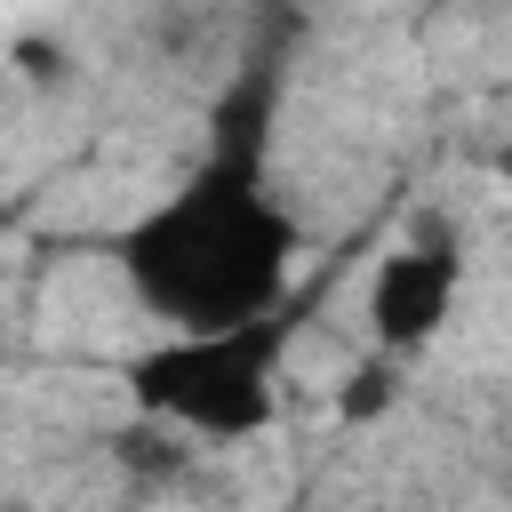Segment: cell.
<instances>
[{
	"label": "cell",
	"instance_id": "1",
	"mask_svg": "<svg viewBox=\"0 0 512 512\" xmlns=\"http://www.w3.org/2000/svg\"><path fill=\"white\" fill-rule=\"evenodd\" d=\"M264 112H272V64L240 72V88L224 96L216 152L136 224L112 232V264L128 272L144 312L176 328H224L288 296L304 232L264 192Z\"/></svg>",
	"mask_w": 512,
	"mask_h": 512
},
{
	"label": "cell",
	"instance_id": "2",
	"mask_svg": "<svg viewBox=\"0 0 512 512\" xmlns=\"http://www.w3.org/2000/svg\"><path fill=\"white\" fill-rule=\"evenodd\" d=\"M296 320L248 312L224 328H176L168 344H144L120 384L144 416H160L184 440H256L280 424V352H288Z\"/></svg>",
	"mask_w": 512,
	"mask_h": 512
},
{
	"label": "cell",
	"instance_id": "3",
	"mask_svg": "<svg viewBox=\"0 0 512 512\" xmlns=\"http://www.w3.org/2000/svg\"><path fill=\"white\" fill-rule=\"evenodd\" d=\"M456 288H464V240H456V224L424 216L416 240L376 256V272H368V328H376V344L384 352L432 344L448 304H456Z\"/></svg>",
	"mask_w": 512,
	"mask_h": 512
},
{
	"label": "cell",
	"instance_id": "4",
	"mask_svg": "<svg viewBox=\"0 0 512 512\" xmlns=\"http://www.w3.org/2000/svg\"><path fill=\"white\" fill-rule=\"evenodd\" d=\"M392 400H400V352H384V344H376V352H368V360L344 376V392H336V416H344V424H376Z\"/></svg>",
	"mask_w": 512,
	"mask_h": 512
},
{
	"label": "cell",
	"instance_id": "5",
	"mask_svg": "<svg viewBox=\"0 0 512 512\" xmlns=\"http://www.w3.org/2000/svg\"><path fill=\"white\" fill-rule=\"evenodd\" d=\"M112 456H120L128 472H152V480H160V472H184V464H192V448H168V440H160V416H144L136 432H112Z\"/></svg>",
	"mask_w": 512,
	"mask_h": 512
},
{
	"label": "cell",
	"instance_id": "6",
	"mask_svg": "<svg viewBox=\"0 0 512 512\" xmlns=\"http://www.w3.org/2000/svg\"><path fill=\"white\" fill-rule=\"evenodd\" d=\"M16 64H24V80H56V72H64V48H48V40H16Z\"/></svg>",
	"mask_w": 512,
	"mask_h": 512
},
{
	"label": "cell",
	"instance_id": "7",
	"mask_svg": "<svg viewBox=\"0 0 512 512\" xmlns=\"http://www.w3.org/2000/svg\"><path fill=\"white\" fill-rule=\"evenodd\" d=\"M496 176H504V184H512V144H496Z\"/></svg>",
	"mask_w": 512,
	"mask_h": 512
}]
</instances>
